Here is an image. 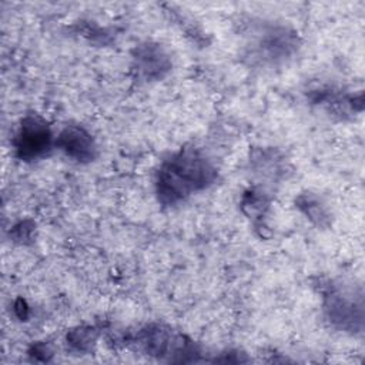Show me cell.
I'll return each mask as SVG.
<instances>
[{
	"instance_id": "7a4b0ae2",
	"label": "cell",
	"mask_w": 365,
	"mask_h": 365,
	"mask_svg": "<svg viewBox=\"0 0 365 365\" xmlns=\"http://www.w3.org/2000/svg\"><path fill=\"white\" fill-rule=\"evenodd\" d=\"M322 305L327 319L339 331L362 332L364 302L361 288L351 284L329 281L322 288Z\"/></svg>"
},
{
	"instance_id": "5b68a950",
	"label": "cell",
	"mask_w": 365,
	"mask_h": 365,
	"mask_svg": "<svg viewBox=\"0 0 365 365\" xmlns=\"http://www.w3.org/2000/svg\"><path fill=\"white\" fill-rule=\"evenodd\" d=\"M53 145H56V140L46 120L37 114H29L21 118L13 137V148L20 160H38L47 155Z\"/></svg>"
},
{
	"instance_id": "8992f818",
	"label": "cell",
	"mask_w": 365,
	"mask_h": 365,
	"mask_svg": "<svg viewBox=\"0 0 365 365\" xmlns=\"http://www.w3.org/2000/svg\"><path fill=\"white\" fill-rule=\"evenodd\" d=\"M56 147L77 163H90L97 155L93 135L78 125H67L56 138Z\"/></svg>"
},
{
	"instance_id": "277c9868",
	"label": "cell",
	"mask_w": 365,
	"mask_h": 365,
	"mask_svg": "<svg viewBox=\"0 0 365 365\" xmlns=\"http://www.w3.org/2000/svg\"><path fill=\"white\" fill-rule=\"evenodd\" d=\"M298 48L297 34L284 26L267 24L257 29L248 44V56L252 63L277 66L287 61Z\"/></svg>"
},
{
	"instance_id": "3957f363",
	"label": "cell",
	"mask_w": 365,
	"mask_h": 365,
	"mask_svg": "<svg viewBox=\"0 0 365 365\" xmlns=\"http://www.w3.org/2000/svg\"><path fill=\"white\" fill-rule=\"evenodd\" d=\"M125 342L134 345L137 351L157 358H167L168 361H194V356L200 354L195 344L185 335L158 324L137 329L125 338Z\"/></svg>"
},
{
	"instance_id": "52a82bcc",
	"label": "cell",
	"mask_w": 365,
	"mask_h": 365,
	"mask_svg": "<svg viewBox=\"0 0 365 365\" xmlns=\"http://www.w3.org/2000/svg\"><path fill=\"white\" fill-rule=\"evenodd\" d=\"M134 67L137 74L145 80H160L171 68V60L160 44L144 43L135 48L134 54Z\"/></svg>"
},
{
	"instance_id": "9c48e42d",
	"label": "cell",
	"mask_w": 365,
	"mask_h": 365,
	"mask_svg": "<svg viewBox=\"0 0 365 365\" xmlns=\"http://www.w3.org/2000/svg\"><path fill=\"white\" fill-rule=\"evenodd\" d=\"M67 341L70 346L78 352L90 351L96 341V331L93 328H78L77 331L68 332Z\"/></svg>"
},
{
	"instance_id": "ba28073f",
	"label": "cell",
	"mask_w": 365,
	"mask_h": 365,
	"mask_svg": "<svg viewBox=\"0 0 365 365\" xmlns=\"http://www.w3.org/2000/svg\"><path fill=\"white\" fill-rule=\"evenodd\" d=\"M295 205L317 227L322 228V227L329 225V222H331L329 211L318 195H315L312 192L299 194L295 198Z\"/></svg>"
},
{
	"instance_id": "6da1fadb",
	"label": "cell",
	"mask_w": 365,
	"mask_h": 365,
	"mask_svg": "<svg viewBox=\"0 0 365 365\" xmlns=\"http://www.w3.org/2000/svg\"><path fill=\"white\" fill-rule=\"evenodd\" d=\"M214 163L198 148H181L155 173V194L163 205H177L215 182Z\"/></svg>"
}]
</instances>
